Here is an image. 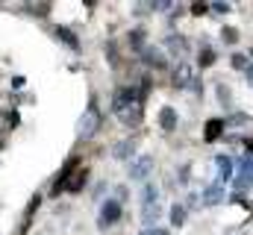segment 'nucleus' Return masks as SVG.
Here are the masks:
<instances>
[{"label": "nucleus", "instance_id": "obj_1", "mask_svg": "<svg viewBox=\"0 0 253 235\" xmlns=\"http://www.w3.org/2000/svg\"><path fill=\"white\" fill-rule=\"evenodd\" d=\"M112 112L121 118L124 123H138L141 106H138V97H135L132 88H121V91H115V97H112Z\"/></svg>", "mask_w": 253, "mask_h": 235}, {"label": "nucleus", "instance_id": "obj_2", "mask_svg": "<svg viewBox=\"0 0 253 235\" xmlns=\"http://www.w3.org/2000/svg\"><path fill=\"white\" fill-rule=\"evenodd\" d=\"M121 221V200H106L100 206V215H97V227L100 230H109L112 224Z\"/></svg>", "mask_w": 253, "mask_h": 235}, {"label": "nucleus", "instance_id": "obj_3", "mask_svg": "<svg viewBox=\"0 0 253 235\" xmlns=\"http://www.w3.org/2000/svg\"><path fill=\"white\" fill-rule=\"evenodd\" d=\"M150 171H153V159H150V156H138V159H132V165L126 168L129 179H144V176H150Z\"/></svg>", "mask_w": 253, "mask_h": 235}, {"label": "nucleus", "instance_id": "obj_4", "mask_svg": "<svg viewBox=\"0 0 253 235\" xmlns=\"http://www.w3.org/2000/svg\"><path fill=\"white\" fill-rule=\"evenodd\" d=\"M236 185H239V188L253 185V156L242 159V165H239V176H236Z\"/></svg>", "mask_w": 253, "mask_h": 235}, {"label": "nucleus", "instance_id": "obj_5", "mask_svg": "<svg viewBox=\"0 0 253 235\" xmlns=\"http://www.w3.org/2000/svg\"><path fill=\"white\" fill-rule=\"evenodd\" d=\"M94 129H97V109L91 106V109L83 115V123H80V138H88Z\"/></svg>", "mask_w": 253, "mask_h": 235}, {"label": "nucleus", "instance_id": "obj_6", "mask_svg": "<svg viewBox=\"0 0 253 235\" xmlns=\"http://www.w3.org/2000/svg\"><path fill=\"white\" fill-rule=\"evenodd\" d=\"M159 203H147V206H141V224L144 227H153L156 221H159Z\"/></svg>", "mask_w": 253, "mask_h": 235}, {"label": "nucleus", "instance_id": "obj_7", "mask_svg": "<svg viewBox=\"0 0 253 235\" xmlns=\"http://www.w3.org/2000/svg\"><path fill=\"white\" fill-rule=\"evenodd\" d=\"M159 126H162L165 132H171V129L177 126V112H174L171 106H162V109H159Z\"/></svg>", "mask_w": 253, "mask_h": 235}, {"label": "nucleus", "instance_id": "obj_8", "mask_svg": "<svg viewBox=\"0 0 253 235\" xmlns=\"http://www.w3.org/2000/svg\"><path fill=\"white\" fill-rule=\"evenodd\" d=\"M233 174H236L233 159H230V156H218V182H227Z\"/></svg>", "mask_w": 253, "mask_h": 235}, {"label": "nucleus", "instance_id": "obj_9", "mask_svg": "<svg viewBox=\"0 0 253 235\" xmlns=\"http://www.w3.org/2000/svg\"><path fill=\"white\" fill-rule=\"evenodd\" d=\"M132 153H135V138H126V141H121V144L112 147V156H115V159H129Z\"/></svg>", "mask_w": 253, "mask_h": 235}, {"label": "nucleus", "instance_id": "obj_10", "mask_svg": "<svg viewBox=\"0 0 253 235\" xmlns=\"http://www.w3.org/2000/svg\"><path fill=\"white\" fill-rule=\"evenodd\" d=\"M221 197H224V188H221V182H215V185H209V188L203 191V203H206V206H215V203H221Z\"/></svg>", "mask_w": 253, "mask_h": 235}, {"label": "nucleus", "instance_id": "obj_11", "mask_svg": "<svg viewBox=\"0 0 253 235\" xmlns=\"http://www.w3.org/2000/svg\"><path fill=\"white\" fill-rule=\"evenodd\" d=\"M147 203H159V188L150 185V182L141 188V206H147Z\"/></svg>", "mask_w": 253, "mask_h": 235}, {"label": "nucleus", "instance_id": "obj_12", "mask_svg": "<svg viewBox=\"0 0 253 235\" xmlns=\"http://www.w3.org/2000/svg\"><path fill=\"white\" fill-rule=\"evenodd\" d=\"M186 218H189V212H186V206H183V203L171 206V224H174V227H183V224H186Z\"/></svg>", "mask_w": 253, "mask_h": 235}, {"label": "nucleus", "instance_id": "obj_13", "mask_svg": "<svg viewBox=\"0 0 253 235\" xmlns=\"http://www.w3.org/2000/svg\"><path fill=\"white\" fill-rule=\"evenodd\" d=\"M221 132H224V120H209V123H206V132H203V135H206V141H215V138H218Z\"/></svg>", "mask_w": 253, "mask_h": 235}, {"label": "nucleus", "instance_id": "obj_14", "mask_svg": "<svg viewBox=\"0 0 253 235\" xmlns=\"http://www.w3.org/2000/svg\"><path fill=\"white\" fill-rule=\"evenodd\" d=\"M144 59H147L150 65H156V68H162V65H165L162 53H156V50H144Z\"/></svg>", "mask_w": 253, "mask_h": 235}, {"label": "nucleus", "instance_id": "obj_15", "mask_svg": "<svg viewBox=\"0 0 253 235\" xmlns=\"http://www.w3.org/2000/svg\"><path fill=\"white\" fill-rule=\"evenodd\" d=\"M168 50H171V53H180V50H183L180 36H168Z\"/></svg>", "mask_w": 253, "mask_h": 235}, {"label": "nucleus", "instance_id": "obj_16", "mask_svg": "<svg viewBox=\"0 0 253 235\" xmlns=\"http://www.w3.org/2000/svg\"><path fill=\"white\" fill-rule=\"evenodd\" d=\"M59 39H62V41H68V44H71V47L77 50V39H74V36H71L68 30H59Z\"/></svg>", "mask_w": 253, "mask_h": 235}, {"label": "nucleus", "instance_id": "obj_17", "mask_svg": "<svg viewBox=\"0 0 253 235\" xmlns=\"http://www.w3.org/2000/svg\"><path fill=\"white\" fill-rule=\"evenodd\" d=\"M233 65L236 68H248V59L242 56V53H233Z\"/></svg>", "mask_w": 253, "mask_h": 235}, {"label": "nucleus", "instance_id": "obj_18", "mask_svg": "<svg viewBox=\"0 0 253 235\" xmlns=\"http://www.w3.org/2000/svg\"><path fill=\"white\" fill-rule=\"evenodd\" d=\"M215 59V53H200V65H209Z\"/></svg>", "mask_w": 253, "mask_h": 235}, {"label": "nucleus", "instance_id": "obj_19", "mask_svg": "<svg viewBox=\"0 0 253 235\" xmlns=\"http://www.w3.org/2000/svg\"><path fill=\"white\" fill-rule=\"evenodd\" d=\"M150 235H168V230H162V227H153V230H147Z\"/></svg>", "mask_w": 253, "mask_h": 235}, {"label": "nucleus", "instance_id": "obj_20", "mask_svg": "<svg viewBox=\"0 0 253 235\" xmlns=\"http://www.w3.org/2000/svg\"><path fill=\"white\" fill-rule=\"evenodd\" d=\"M248 82H251V85H253V65H251V68H248Z\"/></svg>", "mask_w": 253, "mask_h": 235}, {"label": "nucleus", "instance_id": "obj_21", "mask_svg": "<svg viewBox=\"0 0 253 235\" xmlns=\"http://www.w3.org/2000/svg\"><path fill=\"white\" fill-rule=\"evenodd\" d=\"M141 235H150V233H141Z\"/></svg>", "mask_w": 253, "mask_h": 235}]
</instances>
